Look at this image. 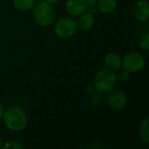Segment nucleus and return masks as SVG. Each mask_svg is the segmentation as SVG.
<instances>
[{"label":"nucleus","instance_id":"nucleus-1","mask_svg":"<svg viewBox=\"0 0 149 149\" xmlns=\"http://www.w3.org/2000/svg\"><path fill=\"white\" fill-rule=\"evenodd\" d=\"M2 119L6 127L13 132L24 130L28 124L26 112L19 106H12L5 111Z\"/></svg>","mask_w":149,"mask_h":149},{"label":"nucleus","instance_id":"nucleus-2","mask_svg":"<svg viewBox=\"0 0 149 149\" xmlns=\"http://www.w3.org/2000/svg\"><path fill=\"white\" fill-rule=\"evenodd\" d=\"M33 15L36 24L42 27L50 26L56 19V11L54 6L47 0H41L35 4L33 9Z\"/></svg>","mask_w":149,"mask_h":149},{"label":"nucleus","instance_id":"nucleus-3","mask_svg":"<svg viewBox=\"0 0 149 149\" xmlns=\"http://www.w3.org/2000/svg\"><path fill=\"white\" fill-rule=\"evenodd\" d=\"M118 79L116 73L106 68L98 69L94 74L92 84H94L97 92L109 93L113 91L117 86Z\"/></svg>","mask_w":149,"mask_h":149},{"label":"nucleus","instance_id":"nucleus-4","mask_svg":"<svg viewBox=\"0 0 149 149\" xmlns=\"http://www.w3.org/2000/svg\"><path fill=\"white\" fill-rule=\"evenodd\" d=\"M146 66V59L144 55L138 51H130L122 58V68L130 74L141 71Z\"/></svg>","mask_w":149,"mask_h":149},{"label":"nucleus","instance_id":"nucleus-5","mask_svg":"<svg viewBox=\"0 0 149 149\" xmlns=\"http://www.w3.org/2000/svg\"><path fill=\"white\" fill-rule=\"evenodd\" d=\"M77 22L68 16L61 18L54 26V33L60 39H69L77 33Z\"/></svg>","mask_w":149,"mask_h":149},{"label":"nucleus","instance_id":"nucleus-6","mask_svg":"<svg viewBox=\"0 0 149 149\" xmlns=\"http://www.w3.org/2000/svg\"><path fill=\"white\" fill-rule=\"evenodd\" d=\"M132 13L133 18L139 22H147L149 20V1L138 0L132 6Z\"/></svg>","mask_w":149,"mask_h":149},{"label":"nucleus","instance_id":"nucleus-7","mask_svg":"<svg viewBox=\"0 0 149 149\" xmlns=\"http://www.w3.org/2000/svg\"><path fill=\"white\" fill-rule=\"evenodd\" d=\"M107 103L114 110H122L127 105V97L124 92L114 89L108 93Z\"/></svg>","mask_w":149,"mask_h":149},{"label":"nucleus","instance_id":"nucleus-8","mask_svg":"<svg viewBox=\"0 0 149 149\" xmlns=\"http://www.w3.org/2000/svg\"><path fill=\"white\" fill-rule=\"evenodd\" d=\"M65 8L71 17H79L87 12L85 0H67Z\"/></svg>","mask_w":149,"mask_h":149},{"label":"nucleus","instance_id":"nucleus-9","mask_svg":"<svg viewBox=\"0 0 149 149\" xmlns=\"http://www.w3.org/2000/svg\"><path fill=\"white\" fill-rule=\"evenodd\" d=\"M104 67L111 71H118L122 68V57L116 53H108L104 58Z\"/></svg>","mask_w":149,"mask_h":149},{"label":"nucleus","instance_id":"nucleus-10","mask_svg":"<svg viewBox=\"0 0 149 149\" xmlns=\"http://www.w3.org/2000/svg\"><path fill=\"white\" fill-rule=\"evenodd\" d=\"M78 18H79L78 21H77V26H78V29L82 31H89L95 25V22H96L95 17L91 13L85 12L84 13L80 15Z\"/></svg>","mask_w":149,"mask_h":149},{"label":"nucleus","instance_id":"nucleus-11","mask_svg":"<svg viewBox=\"0 0 149 149\" xmlns=\"http://www.w3.org/2000/svg\"><path fill=\"white\" fill-rule=\"evenodd\" d=\"M117 7V0H97V10L104 14H110L115 12Z\"/></svg>","mask_w":149,"mask_h":149},{"label":"nucleus","instance_id":"nucleus-12","mask_svg":"<svg viewBox=\"0 0 149 149\" xmlns=\"http://www.w3.org/2000/svg\"><path fill=\"white\" fill-rule=\"evenodd\" d=\"M36 4V0H13V7L19 12L32 11Z\"/></svg>","mask_w":149,"mask_h":149},{"label":"nucleus","instance_id":"nucleus-13","mask_svg":"<svg viewBox=\"0 0 149 149\" xmlns=\"http://www.w3.org/2000/svg\"><path fill=\"white\" fill-rule=\"evenodd\" d=\"M139 134L145 142L149 143V117L145 118L140 123Z\"/></svg>","mask_w":149,"mask_h":149},{"label":"nucleus","instance_id":"nucleus-14","mask_svg":"<svg viewBox=\"0 0 149 149\" xmlns=\"http://www.w3.org/2000/svg\"><path fill=\"white\" fill-rule=\"evenodd\" d=\"M139 46L140 49L149 52V33H143L139 39Z\"/></svg>","mask_w":149,"mask_h":149},{"label":"nucleus","instance_id":"nucleus-15","mask_svg":"<svg viewBox=\"0 0 149 149\" xmlns=\"http://www.w3.org/2000/svg\"><path fill=\"white\" fill-rule=\"evenodd\" d=\"M1 149H25V147L19 141L12 139L4 143Z\"/></svg>","mask_w":149,"mask_h":149},{"label":"nucleus","instance_id":"nucleus-16","mask_svg":"<svg viewBox=\"0 0 149 149\" xmlns=\"http://www.w3.org/2000/svg\"><path fill=\"white\" fill-rule=\"evenodd\" d=\"M130 74H131L127 70H125V68H120L119 70H118V73L116 74V76H117L118 81L125 83V82H127L129 80Z\"/></svg>","mask_w":149,"mask_h":149},{"label":"nucleus","instance_id":"nucleus-17","mask_svg":"<svg viewBox=\"0 0 149 149\" xmlns=\"http://www.w3.org/2000/svg\"><path fill=\"white\" fill-rule=\"evenodd\" d=\"M97 0H85V5H86V8H87V12L91 13H96L97 10Z\"/></svg>","mask_w":149,"mask_h":149},{"label":"nucleus","instance_id":"nucleus-18","mask_svg":"<svg viewBox=\"0 0 149 149\" xmlns=\"http://www.w3.org/2000/svg\"><path fill=\"white\" fill-rule=\"evenodd\" d=\"M84 91L88 95H93V94H95L97 92V90H96V88H95V86H94V84L92 83L87 84L85 86V88H84Z\"/></svg>","mask_w":149,"mask_h":149},{"label":"nucleus","instance_id":"nucleus-19","mask_svg":"<svg viewBox=\"0 0 149 149\" xmlns=\"http://www.w3.org/2000/svg\"><path fill=\"white\" fill-rule=\"evenodd\" d=\"M4 112H5V110H4V106H3L2 103L0 102V120H1V119H2V118H3Z\"/></svg>","mask_w":149,"mask_h":149},{"label":"nucleus","instance_id":"nucleus-20","mask_svg":"<svg viewBox=\"0 0 149 149\" xmlns=\"http://www.w3.org/2000/svg\"><path fill=\"white\" fill-rule=\"evenodd\" d=\"M47 1L49 3V4H51V5H53V6H54V5H57V4H59L61 0H47Z\"/></svg>","mask_w":149,"mask_h":149},{"label":"nucleus","instance_id":"nucleus-21","mask_svg":"<svg viewBox=\"0 0 149 149\" xmlns=\"http://www.w3.org/2000/svg\"><path fill=\"white\" fill-rule=\"evenodd\" d=\"M3 139H2V137H1V135H0V149L2 148V146H3Z\"/></svg>","mask_w":149,"mask_h":149},{"label":"nucleus","instance_id":"nucleus-22","mask_svg":"<svg viewBox=\"0 0 149 149\" xmlns=\"http://www.w3.org/2000/svg\"><path fill=\"white\" fill-rule=\"evenodd\" d=\"M92 149H104V148H102L101 146H94Z\"/></svg>","mask_w":149,"mask_h":149},{"label":"nucleus","instance_id":"nucleus-23","mask_svg":"<svg viewBox=\"0 0 149 149\" xmlns=\"http://www.w3.org/2000/svg\"><path fill=\"white\" fill-rule=\"evenodd\" d=\"M0 37H1V33H0Z\"/></svg>","mask_w":149,"mask_h":149}]
</instances>
